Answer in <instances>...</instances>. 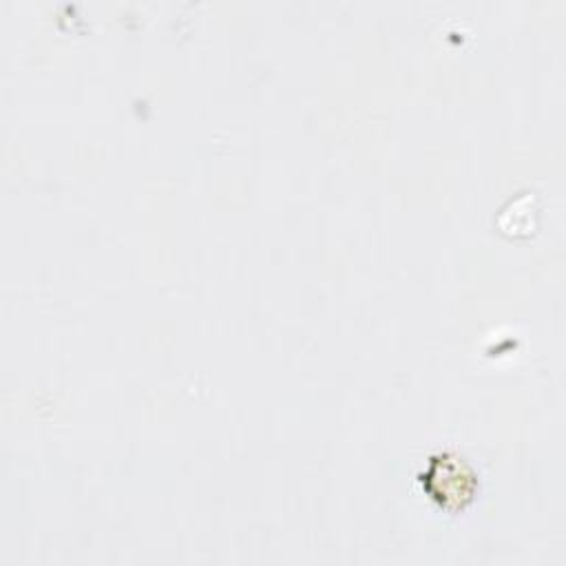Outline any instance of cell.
<instances>
[{
	"label": "cell",
	"mask_w": 566,
	"mask_h": 566,
	"mask_svg": "<svg viewBox=\"0 0 566 566\" xmlns=\"http://www.w3.org/2000/svg\"><path fill=\"white\" fill-rule=\"evenodd\" d=\"M427 493L444 509H462L475 493L478 480L473 469L453 453H440L429 460L422 475Z\"/></svg>",
	"instance_id": "1"
}]
</instances>
